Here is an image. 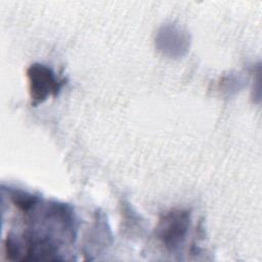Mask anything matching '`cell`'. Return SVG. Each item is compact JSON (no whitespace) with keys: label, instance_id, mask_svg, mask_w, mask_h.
Returning <instances> with one entry per match:
<instances>
[{"label":"cell","instance_id":"obj_1","mask_svg":"<svg viewBox=\"0 0 262 262\" xmlns=\"http://www.w3.org/2000/svg\"><path fill=\"white\" fill-rule=\"evenodd\" d=\"M27 77L32 106L43 103L49 96L56 97L67 83L64 78H57L52 69L39 62L28 68Z\"/></svg>","mask_w":262,"mask_h":262},{"label":"cell","instance_id":"obj_2","mask_svg":"<svg viewBox=\"0 0 262 262\" xmlns=\"http://www.w3.org/2000/svg\"><path fill=\"white\" fill-rule=\"evenodd\" d=\"M190 225V212L172 210L164 214L156 227V236L168 250H176L184 242Z\"/></svg>","mask_w":262,"mask_h":262}]
</instances>
